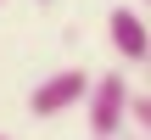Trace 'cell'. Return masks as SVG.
I'll return each mask as SVG.
<instances>
[{
    "label": "cell",
    "instance_id": "3",
    "mask_svg": "<svg viewBox=\"0 0 151 140\" xmlns=\"http://www.w3.org/2000/svg\"><path fill=\"white\" fill-rule=\"evenodd\" d=\"M106 39H112V51L123 62H146L151 56V28H146V17L129 11V6H112L106 11Z\"/></svg>",
    "mask_w": 151,
    "mask_h": 140
},
{
    "label": "cell",
    "instance_id": "1",
    "mask_svg": "<svg viewBox=\"0 0 151 140\" xmlns=\"http://www.w3.org/2000/svg\"><path fill=\"white\" fill-rule=\"evenodd\" d=\"M129 79L123 73H106V79H90L84 84V107H90V135H118L129 123Z\"/></svg>",
    "mask_w": 151,
    "mask_h": 140
},
{
    "label": "cell",
    "instance_id": "6",
    "mask_svg": "<svg viewBox=\"0 0 151 140\" xmlns=\"http://www.w3.org/2000/svg\"><path fill=\"white\" fill-rule=\"evenodd\" d=\"M0 140H6V135H0Z\"/></svg>",
    "mask_w": 151,
    "mask_h": 140
},
{
    "label": "cell",
    "instance_id": "5",
    "mask_svg": "<svg viewBox=\"0 0 151 140\" xmlns=\"http://www.w3.org/2000/svg\"><path fill=\"white\" fill-rule=\"evenodd\" d=\"M90 140H146V129H134V123H123L118 135H90Z\"/></svg>",
    "mask_w": 151,
    "mask_h": 140
},
{
    "label": "cell",
    "instance_id": "4",
    "mask_svg": "<svg viewBox=\"0 0 151 140\" xmlns=\"http://www.w3.org/2000/svg\"><path fill=\"white\" fill-rule=\"evenodd\" d=\"M129 123L134 129H151V101L146 95H129Z\"/></svg>",
    "mask_w": 151,
    "mask_h": 140
},
{
    "label": "cell",
    "instance_id": "2",
    "mask_svg": "<svg viewBox=\"0 0 151 140\" xmlns=\"http://www.w3.org/2000/svg\"><path fill=\"white\" fill-rule=\"evenodd\" d=\"M84 84H90V73H84V67H62V73H50V79H45V84H34V95H28L34 118H62L67 107H78V101H84Z\"/></svg>",
    "mask_w": 151,
    "mask_h": 140
}]
</instances>
